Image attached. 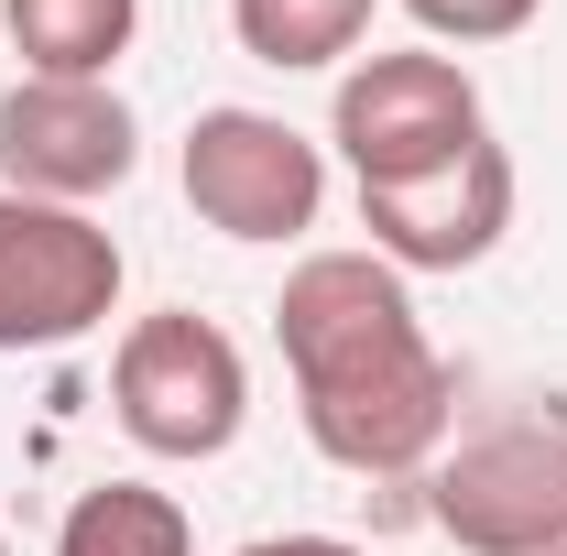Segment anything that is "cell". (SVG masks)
<instances>
[{
  "label": "cell",
  "mask_w": 567,
  "mask_h": 556,
  "mask_svg": "<svg viewBox=\"0 0 567 556\" xmlns=\"http://www.w3.org/2000/svg\"><path fill=\"white\" fill-rule=\"evenodd\" d=\"M229 22H240V44L262 55V66H339L360 33H371V0H229Z\"/></svg>",
  "instance_id": "8fae6325"
},
{
  "label": "cell",
  "mask_w": 567,
  "mask_h": 556,
  "mask_svg": "<svg viewBox=\"0 0 567 556\" xmlns=\"http://www.w3.org/2000/svg\"><path fill=\"white\" fill-rule=\"evenodd\" d=\"M436 524L470 556H557L567 546V425H502L436 470Z\"/></svg>",
  "instance_id": "8992f818"
},
{
  "label": "cell",
  "mask_w": 567,
  "mask_h": 556,
  "mask_svg": "<svg viewBox=\"0 0 567 556\" xmlns=\"http://www.w3.org/2000/svg\"><path fill=\"white\" fill-rule=\"evenodd\" d=\"M306 436L360 481H415L458 425V382L415 328V295L382 251H306L274 295Z\"/></svg>",
  "instance_id": "6da1fadb"
},
{
  "label": "cell",
  "mask_w": 567,
  "mask_h": 556,
  "mask_svg": "<svg viewBox=\"0 0 567 556\" xmlns=\"http://www.w3.org/2000/svg\"><path fill=\"white\" fill-rule=\"evenodd\" d=\"M121 306V240L0 186V349H66Z\"/></svg>",
  "instance_id": "3957f363"
},
{
  "label": "cell",
  "mask_w": 567,
  "mask_h": 556,
  "mask_svg": "<svg viewBox=\"0 0 567 556\" xmlns=\"http://www.w3.org/2000/svg\"><path fill=\"white\" fill-rule=\"evenodd\" d=\"M317 197H328V164L317 142L274 121V110H197L186 132V208L229 229V240H295L317 229Z\"/></svg>",
  "instance_id": "5b68a950"
},
{
  "label": "cell",
  "mask_w": 567,
  "mask_h": 556,
  "mask_svg": "<svg viewBox=\"0 0 567 556\" xmlns=\"http://www.w3.org/2000/svg\"><path fill=\"white\" fill-rule=\"evenodd\" d=\"M55 556H197V535H186L175 491L99 481V491H76V513H66V535H55Z\"/></svg>",
  "instance_id": "30bf717a"
},
{
  "label": "cell",
  "mask_w": 567,
  "mask_h": 556,
  "mask_svg": "<svg viewBox=\"0 0 567 556\" xmlns=\"http://www.w3.org/2000/svg\"><path fill=\"white\" fill-rule=\"evenodd\" d=\"M481 132V87L447 55H371V66L339 76V153H350L360 186H404V175H436L458 164Z\"/></svg>",
  "instance_id": "277c9868"
},
{
  "label": "cell",
  "mask_w": 567,
  "mask_h": 556,
  "mask_svg": "<svg viewBox=\"0 0 567 556\" xmlns=\"http://www.w3.org/2000/svg\"><path fill=\"white\" fill-rule=\"evenodd\" d=\"M110 404L132 425V447H153V459H218L240 436V415H251V371H240L229 328L164 306V317H142L132 339H121Z\"/></svg>",
  "instance_id": "7a4b0ae2"
},
{
  "label": "cell",
  "mask_w": 567,
  "mask_h": 556,
  "mask_svg": "<svg viewBox=\"0 0 567 556\" xmlns=\"http://www.w3.org/2000/svg\"><path fill=\"white\" fill-rule=\"evenodd\" d=\"M142 164V132L110 87H76V76H22L0 99V186L11 197H44V208H76V197H110Z\"/></svg>",
  "instance_id": "52a82bcc"
},
{
  "label": "cell",
  "mask_w": 567,
  "mask_h": 556,
  "mask_svg": "<svg viewBox=\"0 0 567 556\" xmlns=\"http://www.w3.org/2000/svg\"><path fill=\"white\" fill-rule=\"evenodd\" d=\"M425 33H447V44H513L546 0H404Z\"/></svg>",
  "instance_id": "7c38bea8"
},
{
  "label": "cell",
  "mask_w": 567,
  "mask_h": 556,
  "mask_svg": "<svg viewBox=\"0 0 567 556\" xmlns=\"http://www.w3.org/2000/svg\"><path fill=\"white\" fill-rule=\"evenodd\" d=\"M360 229H371V251L393 274H458V262H481L502 229H513V153L502 142H470L436 175L360 186Z\"/></svg>",
  "instance_id": "ba28073f"
},
{
  "label": "cell",
  "mask_w": 567,
  "mask_h": 556,
  "mask_svg": "<svg viewBox=\"0 0 567 556\" xmlns=\"http://www.w3.org/2000/svg\"><path fill=\"white\" fill-rule=\"evenodd\" d=\"M0 556H11V546H0Z\"/></svg>",
  "instance_id": "5bb4252c"
},
{
  "label": "cell",
  "mask_w": 567,
  "mask_h": 556,
  "mask_svg": "<svg viewBox=\"0 0 567 556\" xmlns=\"http://www.w3.org/2000/svg\"><path fill=\"white\" fill-rule=\"evenodd\" d=\"M557 556H567V546H557Z\"/></svg>",
  "instance_id": "9a60e30c"
},
{
  "label": "cell",
  "mask_w": 567,
  "mask_h": 556,
  "mask_svg": "<svg viewBox=\"0 0 567 556\" xmlns=\"http://www.w3.org/2000/svg\"><path fill=\"white\" fill-rule=\"evenodd\" d=\"M240 556H360V546H339V535H262V546H240Z\"/></svg>",
  "instance_id": "4fadbf2b"
},
{
  "label": "cell",
  "mask_w": 567,
  "mask_h": 556,
  "mask_svg": "<svg viewBox=\"0 0 567 556\" xmlns=\"http://www.w3.org/2000/svg\"><path fill=\"white\" fill-rule=\"evenodd\" d=\"M0 11H11L22 76H76V87H110L142 22V0H0Z\"/></svg>",
  "instance_id": "9c48e42d"
}]
</instances>
